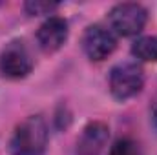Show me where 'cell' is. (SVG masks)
I'll list each match as a JSON object with an SVG mask.
<instances>
[{
  "label": "cell",
  "instance_id": "cell-1",
  "mask_svg": "<svg viewBox=\"0 0 157 155\" xmlns=\"http://www.w3.org/2000/svg\"><path fill=\"white\" fill-rule=\"evenodd\" d=\"M48 146V126L44 119L31 115L24 119L9 141L11 155H42Z\"/></svg>",
  "mask_w": 157,
  "mask_h": 155
},
{
  "label": "cell",
  "instance_id": "cell-2",
  "mask_svg": "<svg viewBox=\"0 0 157 155\" xmlns=\"http://www.w3.org/2000/svg\"><path fill=\"white\" fill-rule=\"evenodd\" d=\"M108 20H110L112 29L117 35L133 37L144 29L146 20H148V13L141 4L124 2V4H117L110 9Z\"/></svg>",
  "mask_w": 157,
  "mask_h": 155
},
{
  "label": "cell",
  "instance_id": "cell-3",
  "mask_svg": "<svg viewBox=\"0 0 157 155\" xmlns=\"http://www.w3.org/2000/svg\"><path fill=\"white\" fill-rule=\"evenodd\" d=\"M144 86L143 70L133 62L119 64L110 73V91L117 100H128L135 97Z\"/></svg>",
  "mask_w": 157,
  "mask_h": 155
},
{
  "label": "cell",
  "instance_id": "cell-4",
  "mask_svg": "<svg viewBox=\"0 0 157 155\" xmlns=\"http://www.w3.org/2000/svg\"><path fill=\"white\" fill-rule=\"evenodd\" d=\"M33 70V59L24 42H9L0 53V73L7 78H24Z\"/></svg>",
  "mask_w": 157,
  "mask_h": 155
},
{
  "label": "cell",
  "instance_id": "cell-5",
  "mask_svg": "<svg viewBox=\"0 0 157 155\" xmlns=\"http://www.w3.org/2000/svg\"><path fill=\"white\" fill-rule=\"evenodd\" d=\"M117 47L113 33L102 26H90L82 35V49L90 60H104Z\"/></svg>",
  "mask_w": 157,
  "mask_h": 155
},
{
  "label": "cell",
  "instance_id": "cell-6",
  "mask_svg": "<svg viewBox=\"0 0 157 155\" xmlns=\"http://www.w3.org/2000/svg\"><path fill=\"white\" fill-rule=\"evenodd\" d=\"M68 40V22L60 17H49L37 31V42L44 53L59 51Z\"/></svg>",
  "mask_w": 157,
  "mask_h": 155
},
{
  "label": "cell",
  "instance_id": "cell-7",
  "mask_svg": "<svg viewBox=\"0 0 157 155\" xmlns=\"http://www.w3.org/2000/svg\"><path fill=\"white\" fill-rule=\"evenodd\" d=\"M110 137L104 122H90L77 141V155H101Z\"/></svg>",
  "mask_w": 157,
  "mask_h": 155
},
{
  "label": "cell",
  "instance_id": "cell-8",
  "mask_svg": "<svg viewBox=\"0 0 157 155\" xmlns=\"http://www.w3.org/2000/svg\"><path fill=\"white\" fill-rule=\"evenodd\" d=\"M133 57L144 62H157V37H141L132 46Z\"/></svg>",
  "mask_w": 157,
  "mask_h": 155
},
{
  "label": "cell",
  "instance_id": "cell-9",
  "mask_svg": "<svg viewBox=\"0 0 157 155\" xmlns=\"http://www.w3.org/2000/svg\"><path fill=\"white\" fill-rule=\"evenodd\" d=\"M108 155H143L141 146L132 139H119L112 146Z\"/></svg>",
  "mask_w": 157,
  "mask_h": 155
},
{
  "label": "cell",
  "instance_id": "cell-10",
  "mask_svg": "<svg viewBox=\"0 0 157 155\" xmlns=\"http://www.w3.org/2000/svg\"><path fill=\"white\" fill-rule=\"evenodd\" d=\"M53 9H57V4L53 2H40V0L26 2V11L29 15H49Z\"/></svg>",
  "mask_w": 157,
  "mask_h": 155
},
{
  "label": "cell",
  "instance_id": "cell-11",
  "mask_svg": "<svg viewBox=\"0 0 157 155\" xmlns=\"http://www.w3.org/2000/svg\"><path fill=\"white\" fill-rule=\"evenodd\" d=\"M150 113H152V122L157 126V97L154 99V102H152V108H150Z\"/></svg>",
  "mask_w": 157,
  "mask_h": 155
}]
</instances>
